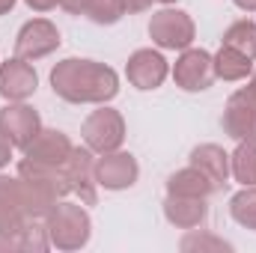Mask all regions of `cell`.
Listing matches in <instances>:
<instances>
[{"label": "cell", "mask_w": 256, "mask_h": 253, "mask_svg": "<svg viewBox=\"0 0 256 253\" xmlns=\"http://www.w3.org/2000/svg\"><path fill=\"white\" fill-rule=\"evenodd\" d=\"M51 90L68 104H108L120 92V74L96 60L66 57L51 68Z\"/></svg>", "instance_id": "6da1fadb"}, {"label": "cell", "mask_w": 256, "mask_h": 253, "mask_svg": "<svg viewBox=\"0 0 256 253\" xmlns=\"http://www.w3.org/2000/svg\"><path fill=\"white\" fill-rule=\"evenodd\" d=\"M18 182H21V190H24V202H27L30 218H45L60 200H66V194H72L63 167L39 164V161H30V158L18 161Z\"/></svg>", "instance_id": "7a4b0ae2"}, {"label": "cell", "mask_w": 256, "mask_h": 253, "mask_svg": "<svg viewBox=\"0 0 256 253\" xmlns=\"http://www.w3.org/2000/svg\"><path fill=\"white\" fill-rule=\"evenodd\" d=\"M45 226L57 250H80L90 244V236H92L90 212L84 208V202H68V200H60L45 214Z\"/></svg>", "instance_id": "3957f363"}, {"label": "cell", "mask_w": 256, "mask_h": 253, "mask_svg": "<svg viewBox=\"0 0 256 253\" xmlns=\"http://www.w3.org/2000/svg\"><path fill=\"white\" fill-rule=\"evenodd\" d=\"M194 36H196L194 18L182 9L167 6V9L152 12V18H149V39L161 51H185V48H191Z\"/></svg>", "instance_id": "277c9868"}, {"label": "cell", "mask_w": 256, "mask_h": 253, "mask_svg": "<svg viewBox=\"0 0 256 253\" xmlns=\"http://www.w3.org/2000/svg\"><path fill=\"white\" fill-rule=\"evenodd\" d=\"M80 134H84V143H86L92 152L104 155V152H114V149L122 146V140H126V120H122L120 110L102 104L98 110H92V114L84 120Z\"/></svg>", "instance_id": "5b68a950"}, {"label": "cell", "mask_w": 256, "mask_h": 253, "mask_svg": "<svg viewBox=\"0 0 256 253\" xmlns=\"http://www.w3.org/2000/svg\"><path fill=\"white\" fill-rule=\"evenodd\" d=\"M60 42L63 39H60L57 24H51L48 18H33L15 36V57H21L27 63H36V60L54 54L60 48Z\"/></svg>", "instance_id": "8992f818"}, {"label": "cell", "mask_w": 256, "mask_h": 253, "mask_svg": "<svg viewBox=\"0 0 256 253\" xmlns=\"http://www.w3.org/2000/svg\"><path fill=\"white\" fill-rule=\"evenodd\" d=\"M68 190L84 202V206H96L98 202V182H96V158L90 146H74L72 155L63 164Z\"/></svg>", "instance_id": "52a82bcc"}, {"label": "cell", "mask_w": 256, "mask_h": 253, "mask_svg": "<svg viewBox=\"0 0 256 253\" xmlns=\"http://www.w3.org/2000/svg\"><path fill=\"white\" fill-rule=\"evenodd\" d=\"M173 80L185 92H202L214 84V57L202 48H185L173 66Z\"/></svg>", "instance_id": "ba28073f"}, {"label": "cell", "mask_w": 256, "mask_h": 253, "mask_svg": "<svg viewBox=\"0 0 256 253\" xmlns=\"http://www.w3.org/2000/svg\"><path fill=\"white\" fill-rule=\"evenodd\" d=\"M220 126L226 131V137L238 143H256V98L248 90H238L230 96Z\"/></svg>", "instance_id": "9c48e42d"}, {"label": "cell", "mask_w": 256, "mask_h": 253, "mask_svg": "<svg viewBox=\"0 0 256 253\" xmlns=\"http://www.w3.org/2000/svg\"><path fill=\"white\" fill-rule=\"evenodd\" d=\"M140 176V164L131 152H104L102 158H96V182L104 190H126L137 182Z\"/></svg>", "instance_id": "30bf717a"}, {"label": "cell", "mask_w": 256, "mask_h": 253, "mask_svg": "<svg viewBox=\"0 0 256 253\" xmlns=\"http://www.w3.org/2000/svg\"><path fill=\"white\" fill-rule=\"evenodd\" d=\"M42 131V120L39 114L24 104V102H9L3 110H0V134L15 146V149H24L36 134Z\"/></svg>", "instance_id": "8fae6325"}, {"label": "cell", "mask_w": 256, "mask_h": 253, "mask_svg": "<svg viewBox=\"0 0 256 253\" xmlns=\"http://www.w3.org/2000/svg\"><path fill=\"white\" fill-rule=\"evenodd\" d=\"M170 74V66L164 60L161 51H152V48H140L128 57L126 63V78L131 86L137 90H158Z\"/></svg>", "instance_id": "7c38bea8"}, {"label": "cell", "mask_w": 256, "mask_h": 253, "mask_svg": "<svg viewBox=\"0 0 256 253\" xmlns=\"http://www.w3.org/2000/svg\"><path fill=\"white\" fill-rule=\"evenodd\" d=\"M36 90H39V74L27 60L12 57L0 63V96L6 102H27Z\"/></svg>", "instance_id": "4fadbf2b"}, {"label": "cell", "mask_w": 256, "mask_h": 253, "mask_svg": "<svg viewBox=\"0 0 256 253\" xmlns=\"http://www.w3.org/2000/svg\"><path fill=\"white\" fill-rule=\"evenodd\" d=\"M27 202L18 176H0V236L12 238L24 224H27Z\"/></svg>", "instance_id": "5bb4252c"}, {"label": "cell", "mask_w": 256, "mask_h": 253, "mask_svg": "<svg viewBox=\"0 0 256 253\" xmlns=\"http://www.w3.org/2000/svg\"><path fill=\"white\" fill-rule=\"evenodd\" d=\"M72 140L68 134L57 131V128H42L27 146H24V158L30 161H39V164H54V167H63L66 158L72 155Z\"/></svg>", "instance_id": "9a60e30c"}, {"label": "cell", "mask_w": 256, "mask_h": 253, "mask_svg": "<svg viewBox=\"0 0 256 253\" xmlns=\"http://www.w3.org/2000/svg\"><path fill=\"white\" fill-rule=\"evenodd\" d=\"M164 218L176 230H196V226L206 224L208 206H206L202 196H176V194H167V200H164Z\"/></svg>", "instance_id": "2e32d148"}, {"label": "cell", "mask_w": 256, "mask_h": 253, "mask_svg": "<svg viewBox=\"0 0 256 253\" xmlns=\"http://www.w3.org/2000/svg\"><path fill=\"white\" fill-rule=\"evenodd\" d=\"M191 164L196 170H202L218 188L220 185H226V179L232 176V170H230V155L218 146V143H202V146H194L191 152Z\"/></svg>", "instance_id": "e0dca14e"}, {"label": "cell", "mask_w": 256, "mask_h": 253, "mask_svg": "<svg viewBox=\"0 0 256 253\" xmlns=\"http://www.w3.org/2000/svg\"><path fill=\"white\" fill-rule=\"evenodd\" d=\"M218 190V185L196 167H185V170H176L170 179H167V194H176V196H202L208 200L212 194Z\"/></svg>", "instance_id": "ac0fdd59"}, {"label": "cell", "mask_w": 256, "mask_h": 253, "mask_svg": "<svg viewBox=\"0 0 256 253\" xmlns=\"http://www.w3.org/2000/svg\"><path fill=\"white\" fill-rule=\"evenodd\" d=\"M254 72V60L230 45H220V51L214 54V78L220 80H244Z\"/></svg>", "instance_id": "d6986e66"}, {"label": "cell", "mask_w": 256, "mask_h": 253, "mask_svg": "<svg viewBox=\"0 0 256 253\" xmlns=\"http://www.w3.org/2000/svg\"><path fill=\"white\" fill-rule=\"evenodd\" d=\"M12 244L15 250H48L51 248V238H48V226H45V218H27V224L12 236Z\"/></svg>", "instance_id": "ffe728a7"}, {"label": "cell", "mask_w": 256, "mask_h": 253, "mask_svg": "<svg viewBox=\"0 0 256 253\" xmlns=\"http://www.w3.org/2000/svg\"><path fill=\"white\" fill-rule=\"evenodd\" d=\"M224 45H230V48L248 54L250 60H256V21L242 18V21L230 24L226 33H224Z\"/></svg>", "instance_id": "44dd1931"}, {"label": "cell", "mask_w": 256, "mask_h": 253, "mask_svg": "<svg viewBox=\"0 0 256 253\" xmlns=\"http://www.w3.org/2000/svg\"><path fill=\"white\" fill-rule=\"evenodd\" d=\"M230 170L236 182L256 185V143H238L236 152L230 155Z\"/></svg>", "instance_id": "7402d4cb"}, {"label": "cell", "mask_w": 256, "mask_h": 253, "mask_svg": "<svg viewBox=\"0 0 256 253\" xmlns=\"http://www.w3.org/2000/svg\"><path fill=\"white\" fill-rule=\"evenodd\" d=\"M230 214L238 226L256 232V185H244L230 200Z\"/></svg>", "instance_id": "603a6c76"}, {"label": "cell", "mask_w": 256, "mask_h": 253, "mask_svg": "<svg viewBox=\"0 0 256 253\" xmlns=\"http://www.w3.org/2000/svg\"><path fill=\"white\" fill-rule=\"evenodd\" d=\"M84 15H86L90 21H96V24L110 27V24H116V21L126 15V6H122V0H86Z\"/></svg>", "instance_id": "cb8c5ba5"}, {"label": "cell", "mask_w": 256, "mask_h": 253, "mask_svg": "<svg viewBox=\"0 0 256 253\" xmlns=\"http://www.w3.org/2000/svg\"><path fill=\"white\" fill-rule=\"evenodd\" d=\"M179 250L185 253H220V250H232V244L230 242H224V238H218V236H208V232H200V230H188V236L179 242Z\"/></svg>", "instance_id": "d4e9b609"}, {"label": "cell", "mask_w": 256, "mask_h": 253, "mask_svg": "<svg viewBox=\"0 0 256 253\" xmlns=\"http://www.w3.org/2000/svg\"><path fill=\"white\" fill-rule=\"evenodd\" d=\"M122 6H126V15H137V12H146L152 0H122Z\"/></svg>", "instance_id": "484cf974"}, {"label": "cell", "mask_w": 256, "mask_h": 253, "mask_svg": "<svg viewBox=\"0 0 256 253\" xmlns=\"http://www.w3.org/2000/svg\"><path fill=\"white\" fill-rule=\"evenodd\" d=\"M24 3H27L33 12H51V9H54L60 0H24Z\"/></svg>", "instance_id": "4316f807"}, {"label": "cell", "mask_w": 256, "mask_h": 253, "mask_svg": "<svg viewBox=\"0 0 256 253\" xmlns=\"http://www.w3.org/2000/svg\"><path fill=\"white\" fill-rule=\"evenodd\" d=\"M60 6H63L66 12H72V15H84L86 0H60Z\"/></svg>", "instance_id": "83f0119b"}, {"label": "cell", "mask_w": 256, "mask_h": 253, "mask_svg": "<svg viewBox=\"0 0 256 253\" xmlns=\"http://www.w3.org/2000/svg\"><path fill=\"white\" fill-rule=\"evenodd\" d=\"M12 149H15V146H12V143H9V140L0 134V167H6V164H9V158H12Z\"/></svg>", "instance_id": "f1b7e54d"}, {"label": "cell", "mask_w": 256, "mask_h": 253, "mask_svg": "<svg viewBox=\"0 0 256 253\" xmlns=\"http://www.w3.org/2000/svg\"><path fill=\"white\" fill-rule=\"evenodd\" d=\"M242 12H256V0H232Z\"/></svg>", "instance_id": "f546056e"}, {"label": "cell", "mask_w": 256, "mask_h": 253, "mask_svg": "<svg viewBox=\"0 0 256 253\" xmlns=\"http://www.w3.org/2000/svg\"><path fill=\"white\" fill-rule=\"evenodd\" d=\"M244 90H248V92H250V96L256 98V68L250 72V80H248V86H244Z\"/></svg>", "instance_id": "4dcf8cb0"}, {"label": "cell", "mask_w": 256, "mask_h": 253, "mask_svg": "<svg viewBox=\"0 0 256 253\" xmlns=\"http://www.w3.org/2000/svg\"><path fill=\"white\" fill-rule=\"evenodd\" d=\"M12 6H15V0H0V15L12 12Z\"/></svg>", "instance_id": "1f68e13d"}, {"label": "cell", "mask_w": 256, "mask_h": 253, "mask_svg": "<svg viewBox=\"0 0 256 253\" xmlns=\"http://www.w3.org/2000/svg\"><path fill=\"white\" fill-rule=\"evenodd\" d=\"M158 3H164V6H170V3H176V0H158Z\"/></svg>", "instance_id": "d6a6232c"}]
</instances>
